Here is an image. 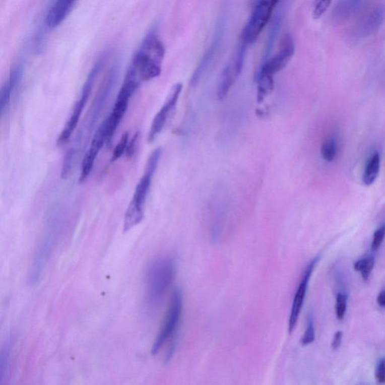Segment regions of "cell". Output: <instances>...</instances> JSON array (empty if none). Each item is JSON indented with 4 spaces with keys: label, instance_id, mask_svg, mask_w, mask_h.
I'll return each instance as SVG.
<instances>
[{
    "label": "cell",
    "instance_id": "obj_1",
    "mask_svg": "<svg viewBox=\"0 0 385 385\" xmlns=\"http://www.w3.org/2000/svg\"><path fill=\"white\" fill-rule=\"evenodd\" d=\"M119 74V64H114L104 78L93 101L92 105L87 113L83 122L79 128L73 144L64 156L62 166V177L67 178L71 172L78 154L89 143L91 135L95 130L96 123L102 110L109 99L113 88L115 86Z\"/></svg>",
    "mask_w": 385,
    "mask_h": 385
},
{
    "label": "cell",
    "instance_id": "obj_2",
    "mask_svg": "<svg viewBox=\"0 0 385 385\" xmlns=\"http://www.w3.org/2000/svg\"><path fill=\"white\" fill-rule=\"evenodd\" d=\"M165 53L164 44L159 36L157 29L153 27L134 54L126 74L135 77L140 83L158 77L161 74Z\"/></svg>",
    "mask_w": 385,
    "mask_h": 385
},
{
    "label": "cell",
    "instance_id": "obj_3",
    "mask_svg": "<svg viewBox=\"0 0 385 385\" xmlns=\"http://www.w3.org/2000/svg\"><path fill=\"white\" fill-rule=\"evenodd\" d=\"M176 263L171 256H163L153 261L146 272L145 289L148 305L155 306L161 301L175 279Z\"/></svg>",
    "mask_w": 385,
    "mask_h": 385
},
{
    "label": "cell",
    "instance_id": "obj_4",
    "mask_svg": "<svg viewBox=\"0 0 385 385\" xmlns=\"http://www.w3.org/2000/svg\"><path fill=\"white\" fill-rule=\"evenodd\" d=\"M161 154V148H157L154 150L149 156L144 174L137 184L134 197L125 214L123 222V230L125 232L131 230L143 221L145 202L151 188L153 177L158 166Z\"/></svg>",
    "mask_w": 385,
    "mask_h": 385
},
{
    "label": "cell",
    "instance_id": "obj_5",
    "mask_svg": "<svg viewBox=\"0 0 385 385\" xmlns=\"http://www.w3.org/2000/svg\"><path fill=\"white\" fill-rule=\"evenodd\" d=\"M61 225L62 215L60 212H53V215L48 220L45 234L38 244L29 271L28 283L31 286L37 285L42 277L44 270L48 264L49 258L51 255L53 247L57 241L62 227Z\"/></svg>",
    "mask_w": 385,
    "mask_h": 385
},
{
    "label": "cell",
    "instance_id": "obj_6",
    "mask_svg": "<svg viewBox=\"0 0 385 385\" xmlns=\"http://www.w3.org/2000/svg\"><path fill=\"white\" fill-rule=\"evenodd\" d=\"M105 61V55H103V56L99 57L97 61H96L95 63L90 70L86 81L84 83L79 99L75 103L73 112H72L70 118L67 120L63 129L61 131L57 140H56V144L58 146H62L66 143H68L73 133L77 128L84 108L88 102L91 91L94 88V82H95L97 76H99V72H100L102 67H103Z\"/></svg>",
    "mask_w": 385,
    "mask_h": 385
},
{
    "label": "cell",
    "instance_id": "obj_7",
    "mask_svg": "<svg viewBox=\"0 0 385 385\" xmlns=\"http://www.w3.org/2000/svg\"><path fill=\"white\" fill-rule=\"evenodd\" d=\"M140 85L141 84L137 79L126 75L125 76L124 81L117 94L112 111L106 118L107 140L105 145L107 147L111 146L113 137L127 110L130 100Z\"/></svg>",
    "mask_w": 385,
    "mask_h": 385
},
{
    "label": "cell",
    "instance_id": "obj_8",
    "mask_svg": "<svg viewBox=\"0 0 385 385\" xmlns=\"http://www.w3.org/2000/svg\"><path fill=\"white\" fill-rule=\"evenodd\" d=\"M278 3L279 2L274 0L258 1L255 3L250 18L243 28L241 42L248 45L258 40L260 35L271 19Z\"/></svg>",
    "mask_w": 385,
    "mask_h": 385
},
{
    "label": "cell",
    "instance_id": "obj_9",
    "mask_svg": "<svg viewBox=\"0 0 385 385\" xmlns=\"http://www.w3.org/2000/svg\"><path fill=\"white\" fill-rule=\"evenodd\" d=\"M182 308V293L178 289H175L171 296L169 308L166 312L163 326L152 347L151 352L154 355L157 354L165 342L175 334L181 319Z\"/></svg>",
    "mask_w": 385,
    "mask_h": 385
},
{
    "label": "cell",
    "instance_id": "obj_10",
    "mask_svg": "<svg viewBox=\"0 0 385 385\" xmlns=\"http://www.w3.org/2000/svg\"><path fill=\"white\" fill-rule=\"evenodd\" d=\"M294 52L295 44L293 37L290 33H286L281 39L279 52L275 56L262 62L258 74L273 77L286 67Z\"/></svg>",
    "mask_w": 385,
    "mask_h": 385
},
{
    "label": "cell",
    "instance_id": "obj_11",
    "mask_svg": "<svg viewBox=\"0 0 385 385\" xmlns=\"http://www.w3.org/2000/svg\"><path fill=\"white\" fill-rule=\"evenodd\" d=\"M182 88L181 83L175 84L171 89L163 106L161 107L160 111L156 114L155 117L153 119L149 134H148V139L149 143H153L160 135V133L166 126L171 114L175 111L178 99H179L181 91H182Z\"/></svg>",
    "mask_w": 385,
    "mask_h": 385
},
{
    "label": "cell",
    "instance_id": "obj_12",
    "mask_svg": "<svg viewBox=\"0 0 385 385\" xmlns=\"http://www.w3.org/2000/svg\"><path fill=\"white\" fill-rule=\"evenodd\" d=\"M107 140V120L106 119L101 123L98 126L97 130L94 134L92 140L88 151L85 153V157L82 160L81 166L80 181H85L92 172L95 163L96 157L100 152L104 144H106Z\"/></svg>",
    "mask_w": 385,
    "mask_h": 385
},
{
    "label": "cell",
    "instance_id": "obj_13",
    "mask_svg": "<svg viewBox=\"0 0 385 385\" xmlns=\"http://www.w3.org/2000/svg\"><path fill=\"white\" fill-rule=\"evenodd\" d=\"M320 258L316 256L312 261H310L302 274V279L299 282L297 290L295 293L293 298V305H292L291 311H290V318H289V332L293 333L296 328L299 314L303 305L304 300L306 296L307 290H308V284L313 271L315 268L316 265L318 263Z\"/></svg>",
    "mask_w": 385,
    "mask_h": 385
},
{
    "label": "cell",
    "instance_id": "obj_14",
    "mask_svg": "<svg viewBox=\"0 0 385 385\" xmlns=\"http://www.w3.org/2000/svg\"><path fill=\"white\" fill-rule=\"evenodd\" d=\"M224 32H225V22H224V20L221 19L217 25L215 36H213L212 43L205 52L200 63L198 64L195 71L192 73L191 79H190V85L191 86H196L200 82L203 75L205 74L209 66L212 64L218 49L220 48L221 43H222Z\"/></svg>",
    "mask_w": 385,
    "mask_h": 385
},
{
    "label": "cell",
    "instance_id": "obj_15",
    "mask_svg": "<svg viewBox=\"0 0 385 385\" xmlns=\"http://www.w3.org/2000/svg\"><path fill=\"white\" fill-rule=\"evenodd\" d=\"M77 2L72 0H59L55 2L49 9L45 18V24L49 29L56 28L60 25L76 7Z\"/></svg>",
    "mask_w": 385,
    "mask_h": 385
},
{
    "label": "cell",
    "instance_id": "obj_16",
    "mask_svg": "<svg viewBox=\"0 0 385 385\" xmlns=\"http://www.w3.org/2000/svg\"><path fill=\"white\" fill-rule=\"evenodd\" d=\"M241 73V72L239 71L233 58L224 67L220 77L217 88V98L218 100L223 101L226 99L233 84L236 82Z\"/></svg>",
    "mask_w": 385,
    "mask_h": 385
},
{
    "label": "cell",
    "instance_id": "obj_17",
    "mask_svg": "<svg viewBox=\"0 0 385 385\" xmlns=\"http://www.w3.org/2000/svg\"><path fill=\"white\" fill-rule=\"evenodd\" d=\"M276 13L273 17V21L271 23L270 32H269L268 37H267V42H266L265 50H264V56H263L262 62L270 58V53L273 51V47L277 40L278 36L280 33L281 29L282 27V23L284 19V8L282 6L276 7Z\"/></svg>",
    "mask_w": 385,
    "mask_h": 385
},
{
    "label": "cell",
    "instance_id": "obj_18",
    "mask_svg": "<svg viewBox=\"0 0 385 385\" xmlns=\"http://www.w3.org/2000/svg\"><path fill=\"white\" fill-rule=\"evenodd\" d=\"M380 161V155L377 152L372 154L368 161L363 176V181L366 185H371L376 179L379 172Z\"/></svg>",
    "mask_w": 385,
    "mask_h": 385
},
{
    "label": "cell",
    "instance_id": "obj_19",
    "mask_svg": "<svg viewBox=\"0 0 385 385\" xmlns=\"http://www.w3.org/2000/svg\"><path fill=\"white\" fill-rule=\"evenodd\" d=\"M256 79L258 82V102L261 103L267 96L274 91V79L271 76L259 74H256Z\"/></svg>",
    "mask_w": 385,
    "mask_h": 385
},
{
    "label": "cell",
    "instance_id": "obj_20",
    "mask_svg": "<svg viewBox=\"0 0 385 385\" xmlns=\"http://www.w3.org/2000/svg\"><path fill=\"white\" fill-rule=\"evenodd\" d=\"M14 92L15 90L9 79H7L2 85L1 91H0V113L2 116L4 115L5 113L7 111Z\"/></svg>",
    "mask_w": 385,
    "mask_h": 385
},
{
    "label": "cell",
    "instance_id": "obj_21",
    "mask_svg": "<svg viewBox=\"0 0 385 385\" xmlns=\"http://www.w3.org/2000/svg\"><path fill=\"white\" fill-rule=\"evenodd\" d=\"M337 142L334 137H329L324 140L320 148L324 160L328 162L333 161L337 157Z\"/></svg>",
    "mask_w": 385,
    "mask_h": 385
},
{
    "label": "cell",
    "instance_id": "obj_22",
    "mask_svg": "<svg viewBox=\"0 0 385 385\" xmlns=\"http://www.w3.org/2000/svg\"><path fill=\"white\" fill-rule=\"evenodd\" d=\"M374 265H375V258L369 255L355 262L354 268L356 271L361 273L362 277L364 280H368L371 272L373 270Z\"/></svg>",
    "mask_w": 385,
    "mask_h": 385
},
{
    "label": "cell",
    "instance_id": "obj_23",
    "mask_svg": "<svg viewBox=\"0 0 385 385\" xmlns=\"http://www.w3.org/2000/svg\"><path fill=\"white\" fill-rule=\"evenodd\" d=\"M130 142L129 132H125L122 135L121 138L119 140L118 143L116 145L113 152L112 157H111V161L114 162L118 160L123 154H126V149H127L128 144Z\"/></svg>",
    "mask_w": 385,
    "mask_h": 385
},
{
    "label": "cell",
    "instance_id": "obj_24",
    "mask_svg": "<svg viewBox=\"0 0 385 385\" xmlns=\"http://www.w3.org/2000/svg\"><path fill=\"white\" fill-rule=\"evenodd\" d=\"M348 296L345 293H339L336 299V314L339 320H342L345 317L347 308Z\"/></svg>",
    "mask_w": 385,
    "mask_h": 385
},
{
    "label": "cell",
    "instance_id": "obj_25",
    "mask_svg": "<svg viewBox=\"0 0 385 385\" xmlns=\"http://www.w3.org/2000/svg\"><path fill=\"white\" fill-rule=\"evenodd\" d=\"M385 236V223L379 228L375 230L374 233L373 240H372L371 248L372 250H377L381 246V243L384 241Z\"/></svg>",
    "mask_w": 385,
    "mask_h": 385
},
{
    "label": "cell",
    "instance_id": "obj_26",
    "mask_svg": "<svg viewBox=\"0 0 385 385\" xmlns=\"http://www.w3.org/2000/svg\"><path fill=\"white\" fill-rule=\"evenodd\" d=\"M314 337H315V334H314V324H313V320L309 319L308 322V325H307L306 331H305L303 337L301 339V343L302 345H309L314 342Z\"/></svg>",
    "mask_w": 385,
    "mask_h": 385
},
{
    "label": "cell",
    "instance_id": "obj_27",
    "mask_svg": "<svg viewBox=\"0 0 385 385\" xmlns=\"http://www.w3.org/2000/svg\"><path fill=\"white\" fill-rule=\"evenodd\" d=\"M140 140V132H137L134 134L131 140H130L127 149L126 151V155L127 157H133L137 153L138 149L139 143Z\"/></svg>",
    "mask_w": 385,
    "mask_h": 385
},
{
    "label": "cell",
    "instance_id": "obj_28",
    "mask_svg": "<svg viewBox=\"0 0 385 385\" xmlns=\"http://www.w3.org/2000/svg\"><path fill=\"white\" fill-rule=\"evenodd\" d=\"M331 4V1H329V0L317 2L316 3L315 6H314V10H313V18L314 19H319L325 14V12L328 10Z\"/></svg>",
    "mask_w": 385,
    "mask_h": 385
},
{
    "label": "cell",
    "instance_id": "obj_29",
    "mask_svg": "<svg viewBox=\"0 0 385 385\" xmlns=\"http://www.w3.org/2000/svg\"><path fill=\"white\" fill-rule=\"evenodd\" d=\"M375 378L378 384L385 383V357L377 365L375 369Z\"/></svg>",
    "mask_w": 385,
    "mask_h": 385
},
{
    "label": "cell",
    "instance_id": "obj_30",
    "mask_svg": "<svg viewBox=\"0 0 385 385\" xmlns=\"http://www.w3.org/2000/svg\"><path fill=\"white\" fill-rule=\"evenodd\" d=\"M342 336H343V334H342L341 331H338V332L336 333L335 335H334V340H333L332 342V348L334 350L337 349L340 346Z\"/></svg>",
    "mask_w": 385,
    "mask_h": 385
},
{
    "label": "cell",
    "instance_id": "obj_31",
    "mask_svg": "<svg viewBox=\"0 0 385 385\" xmlns=\"http://www.w3.org/2000/svg\"><path fill=\"white\" fill-rule=\"evenodd\" d=\"M377 302H378L380 306L385 308V290L381 291L378 294V298H377Z\"/></svg>",
    "mask_w": 385,
    "mask_h": 385
}]
</instances>
